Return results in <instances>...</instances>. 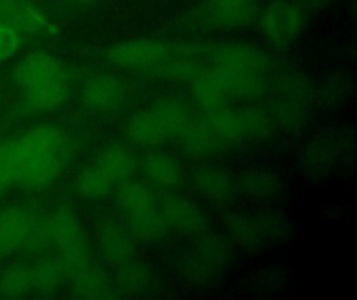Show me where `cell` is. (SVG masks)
Segmentation results:
<instances>
[{
	"mask_svg": "<svg viewBox=\"0 0 357 300\" xmlns=\"http://www.w3.org/2000/svg\"><path fill=\"white\" fill-rule=\"evenodd\" d=\"M266 56L249 44H226L211 52V69L226 86L230 98L253 96L266 84Z\"/></svg>",
	"mask_w": 357,
	"mask_h": 300,
	"instance_id": "6da1fadb",
	"label": "cell"
},
{
	"mask_svg": "<svg viewBox=\"0 0 357 300\" xmlns=\"http://www.w3.org/2000/svg\"><path fill=\"white\" fill-rule=\"evenodd\" d=\"M190 121V106L180 98H161L138 111L126 125L128 138L138 146H161L184 129Z\"/></svg>",
	"mask_w": 357,
	"mask_h": 300,
	"instance_id": "7a4b0ae2",
	"label": "cell"
},
{
	"mask_svg": "<svg viewBox=\"0 0 357 300\" xmlns=\"http://www.w3.org/2000/svg\"><path fill=\"white\" fill-rule=\"evenodd\" d=\"M305 25V10L297 0H272L259 15L264 38L274 46H289Z\"/></svg>",
	"mask_w": 357,
	"mask_h": 300,
	"instance_id": "3957f363",
	"label": "cell"
},
{
	"mask_svg": "<svg viewBox=\"0 0 357 300\" xmlns=\"http://www.w3.org/2000/svg\"><path fill=\"white\" fill-rule=\"evenodd\" d=\"M169 54L172 46L159 40H130L107 52L113 65L128 71H163Z\"/></svg>",
	"mask_w": 357,
	"mask_h": 300,
	"instance_id": "277c9868",
	"label": "cell"
},
{
	"mask_svg": "<svg viewBox=\"0 0 357 300\" xmlns=\"http://www.w3.org/2000/svg\"><path fill=\"white\" fill-rule=\"evenodd\" d=\"M15 152V163L33 161V159H56L65 161L67 157V140L61 129L50 125H40L27 129L21 138L10 142Z\"/></svg>",
	"mask_w": 357,
	"mask_h": 300,
	"instance_id": "5b68a950",
	"label": "cell"
},
{
	"mask_svg": "<svg viewBox=\"0 0 357 300\" xmlns=\"http://www.w3.org/2000/svg\"><path fill=\"white\" fill-rule=\"evenodd\" d=\"M126 100V86L111 73H96L82 86V102L94 113H111Z\"/></svg>",
	"mask_w": 357,
	"mask_h": 300,
	"instance_id": "8992f818",
	"label": "cell"
},
{
	"mask_svg": "<svg viewBox=\"0 0 357 300\" xmlns=\"http://www.w3.org/2000/svg\"><path fill=\"white\" fill-rule=\"evenodd\" d=\"M0 23L13 27L19 33L40 35L52 29L50 17L31 0H0Z\"/></svg>",
	"mask_w": 357,
	"mask_h": 300,
	"instance_id": "52a82bcc",
	"label": "cell"
},
{
	"mask_svg": "<svg viewBox=\"0 0 357 300\" xmlns=\"http://www.w3.org/2000/svg\"><path fill=\"white\" fill-rule=\"evenodd\" d=\"M230 255V246L220 236H205L197 242V246L188 253V261L184 263L188 278L207 280L215 269L224 267L226 257Z\"/></svg>",
	"mask_w": 357,
	"mask_h": 300,
	"instance_id": "ba28073f",
	"label": "cell"
},
{
	"mask_svg": "<svg viewBox=\"0 0 357 300\" xmlns=\"http://www.w3.org/2000/svg\"><path fill=\"white\" fill-rule=\"evenodd\" d=\"M159 209L165 219L167 232H172V234L192 236V234L203 232V228H205V217H203L201 209L184 198L169 196L159 205Z\"/></svg>",
	"mask_w": 357,
	"mask_h": 300,
	"instance_id": "9c48e42d",
	"label": "cell"
},
{
	"mask_svg": "<svg viewBox=\"0 0 357 300\" xmlns=\"http://www.w3.org/2000/svg\"><path fill=\"white\" fill-rule=\"evenodd\" d=\"M33 221L36 215L27 207H8L0 211V257L21 251Z\"/></svg>",
	"mask_w": 357,
	"mask_h": 300,
	"instance_id": "30bf717a",
	"label": "cell"
},
{
	"mask_svg": "<svg viewBox=\"0 0 357 300\" xmlns=\"http://www.w3.org/2000/svg\"><path fill=\"white\" fill-rule=\"evenodd\" d=\"M50 77H65V67L56 56L48 52H31L23 56L13 69V81L21 90Z\"/></svg>",
	"mask_w": 357,
	"mask_h": 300,
	"instance_id": "8fae6325",
	"label": "cell"
},
{
	"mask_svg": "<svg viewBox=\"0 0 357 300\" xmlns=\"http://www.w3.org/2000/svg\"><path fill=\"white\" fill-rule=\"evenodd\" d=\"M140 169H142L144 177L151 182V186H157L163 190H176L184 180L180 161L161 150H153V152L144 155Z\"/></svg>",
	"mask_w": 357,
	"mask_h": 300,
	"instance_id": "7c38bea8",
	"label": "cell"
},
{
	"mask_svg": "<svg viewBox=\"0 0 357 300\" xmlns=\"http://www.w3.org/2000/svg\"><path fill=\"white\" fill-rule=\"evenodd\" d=\"M178 144H180L182 155H186L188 159H205L220 148V142L213 136L205 117H199V119L190 117V121L178 134Z\"/></svg>",
	"mask_w": 357,
	"mask_h": 300,
	"instance_id": "4fadbf2b",
	"label": "cell"
},
{
	"mask_svg": "<svg viewBox=\"0 0 357 300\" xmlns=\"http://www.w3.org/2000/svg\"><path fill=\"white\" fill-rule=\"evenodd\" d=\"M42 226H44V232H46L50 248H63L67 244L84 240L79 219L67 207L54 209L46 219H42Z\"/></svg>",
	"mask_w": 357,
	"mask_h": 300,
	"instance_id": "5bb4252c",
	"label": "cell"
},
{
	"mask_svg": "<svg viewBox=\"0 0 357 300\" xmlns=\"http://www.w3.org/2000/svg\"><path fill=\"white\" fill-rule=\"evenodd\" d=\"M195 186L199 194L211 205H226L236 194V182L228 171L215 167H203L195 173Z\"/></svg>",
	"mask_w": 357,
	"mask_h": 300,
	"instance_id": "9a60e30c",
	"label": "cell"
},
{
	"mask_svg": "<svg viewBox=\"0 0 357 300\" xmlns=\"http://www.w3.org/2000/svg\"><path fill=\"white\" fill-rule=\"evenodd\" d=\"M257 0H207L205 19L215 27H238L251 19Z\"/></svg>",
	"mask_w": 357,
	"mask_h": 300,
	"instance_id": "2e32d148",
	"label": "cell"
},
{
	"mask_svg": "<svg viewBox=\"0 0 357 300\" xmlns=\"http://www.w3.org/2000/svg\"><path fill=\"white\" fill-rule=\"evenodd\" d=\"M98 251L109 263L121 265L134 257V236L119 223H107L98 230Z\"/></svg>",
	"mask_w": 357,
	"mask_h": 300,
	"instance_id": "e0dca14e",
	"label": "cell"
},
{
	"mask_svg": "<svg viewBox=\"0 0 357 300\" xmlns=\"http://www.w3.org/2000/svg\"><path fill=\"white\" fill-rule=\"evenodd\" d=\"M94 163L105 171V175L111 180L113 186H119V184L132 180L138 169L134 155L121 144H111V146L102 148Z\"/></svg>",
	"mask_w": 357,
	"mask_h": 300,
	"instance_id": "ac0fdd59",
	"label": "cell"
},
{
	"mask_svg": "<svg viewBox=\"0 0 357 300\" xmlns=\"http://www.w3.org/2000/svg\"><path fill=\"white\" fill-rule=\"evenodd\" d=\"M126 228L130 230V234L134 238H140L146 242H157L165 234H169L157 203L142 207V209H136L132 213H126Z\"/></svg>",
	"mask_w": 357,
	"mask_h": 300,
	"instance_id": "d6986e66",
	"label": "cell"
},
{
	"mask_svg": "<svg viewBox=\"0 0 357 300\" xmlns=\"http://www.w3.org/2000/svg\"><path fill=\"white\" fill-rule=\"evenodd\" d=\"M23 94H25V104L31 111H40V113L52 111V109L61 106L67 96L65 77H50V79L31 84L23 90Z\"/></svg>",
	"mask_w": 357,
	"mask_h": 300,
	"instance_id": "ffe728a7",
	"label": "cell"
},
{
	"mask_svg": "<svg viewBox=\"0 0 357 300\" xmlns=\"http://www.w3.org/2000/svg\"><path fill=\"white\" fill-rule=\"evenodd\" d=\"M192 96L203 111L222 109L230 100V94L226 90L224 81L211 69H205L203 73H199L192 79Z\"/></svg>",
	"mask_w": 357,
	"mask_h": 300,
	"instance_id": "44dd1931",
	"label": "cell"
},
{
	"mask_svg": "<svg viewBox=\"0 0 357 300\" xmlns=\"http://www.w3.org/2000/svg\"><path fill=\"white\" fill-rule=\"evenodd\" d=\"M31 282H33V292H52L56 290L65 276V269L56 257V253H48V255H40L31 265Z\"/></svg>",
	"mask_w": 357,
	"mask_h": 300,
	"instance_id": "7402d4cb",
	"label": "cell"
},
{
	"mask_svg": "<svg viewBox=\"0 0 357 300\" xmlns=\"http://www.w3.org/2000/svg\"><path fill=\"white\" fill-rule=\"evenodd\" d=\"M228 230L232 234V238L245 246V248H259L268 236V228L261 219L253 217V215H236L230 223H228Z\"/></svg>",
	"mask_w": 357,
	"mask_h": 300,
	"instance_id": "603a6c76",
	"label": "cell"
},
{
	"mask_svg": "<svg viewBox=\"0 0 357 300\" xmlns=\"http://www.w3.org/2000/svg\"><path fill=\"white\" fill-rule=\"evenodd\" d=\"M111 188H113L111 180L105 175V171L96 163L86 165L75 177V190L86 200H98V198L107 196L111 192Z\"/></svg>",
	"mask_w": 357,
	"mask_h": 300,
	"instance_id": "cb8c5ba5",
	"label": "cell"
},
{
	"mask_svg": "<svg viewBox=\"0 0 357 300\" xmlns=\"http://www.w3.org/2000/svg\"><path fill=\"white\" fill-rule=\"evenodd\" d=\"M31 292H33V282H31L29 265L15 263L0 274V297L21 299Z\"/></svg>",
	"mask_w": 357,
	"mask_h": 300,
	"instance_id": "d4e9b609",
	"label": "cell"
},
{
	"mask_svg": "<svg viewBox=\"0 0 357 300\" xmlns=\"http://www.w3.org/2000/svg\"><path fill=\"white\" fill-rule=\"evenodd\" d=\"M157 203L155 198V192L149 184L144 182H136V180H128L123 184H119V190H117V207L123 211V213H132L136 209H142V207H149Z\"/></svg>",
	"mask_w": 357,
	"mask_h": 300,
	"instance_id": "484cf974",
	"label": "cell"
},
{
	"mask_svg": "<svg viewBox=\"0 0 357 300\" xmlns=\"http://www.w3.org/2000/svg\"><path fill=\"white\" fill-rule=\"evenodd\" d=\"M71 280H73V294L75 297L105 299L109 294V280L105 278L102 271H98L90 265L84 271H79L77 276H73Z\"/></svg>",
	"mask_w": 357,
	"mask_h": 300,
	"instance_id": "4316f807",
	"label": "cell"
},
{
	"mask_svg": "<svg viewBox=\"0 0 357 300\" xmlns=\"http://www.w3.org/2000/svg\"><path fill=\"white\" fill-rule=\"evenodd\" d=\"M56 257H59L67 278L77 276L79 271H84L90 265V253H88V246H86V240H77L73 244L56 248Z\"/></svg>",
	"mask_w": 357,
	"mask_h": 300,
	"instance_id": "83f0119b",
	"label": "cell"
},
{
	"mask_svg": "<svg viewBox=\"0 0 357 300\" xmlns=\"http://www.w3.org/2000/svg\"><path fill=\"white\" fill-rule=\"evenodd\" d=\"M117 286L126 292H140L149 286L151 282V274L146 269V265L142 263H134L132 259L117 265Z\"/></svg>",
	"mask_w": 357,
	"mask_h": 300,
	"instance_id": "f1b7e54d",
	"label": "cell"
},
{
	"mask_svg": "<svg viewBox=\"0 0 357 300\" xmlns=\"http://www.w3.org/2000/svg\"><path fill=\"white\" fill-rule=\"evenodd\" d=\"M274 188H276V182L264 171H247L243 180L236 182V190L238 192L243 190L245 194L253 198H266L274 192Z\"/></svg>",
	"mask_w": 357,
	"mask_h": 300,
	"instance_id": "f546056e",
	"label": "cell"
},
{
	"mask_svg": "<svg viewBox=\"0 0 357 300\" xmlns=\"http://www.w3.org/2000/svg\"><path fill=\"white\" fill-rule=\"evenodd\" d=\"M17 184V163L10 142L0 144V192H6Z\"/></svg>",
	"mask_w": 357,
	"mask_h": 300,
	"instance_id": "4dcf8cb0",
	"label": "cell"
},
{
	"mask_svg": "<svg viewBox=\"0 0 357 300\" xmlns=\"http://www.w3.org/2000/svg\"><path fill=\"white\" fill-rule=\"evenodd\" d=\"M19 44H21L19 31H15L13 27L0 23V63L10 58L19 50Z\"/></svg>",
	"mask_w": 357,
	"mask_h": 300,
	"instance_id": "1f68e13d",
	"label": "cell"
},
{
	"mask_svg": "<svg viewBox=\"0 0 357 300\" xmlns=\"http://www.w3.org/2000/svg\"><path fill=\"white\" fill-rule=\"evenodd\" d=\"M77 2H92V0H77Z\"/></svg>",
	"mask_w": 357,
	"mask_h": 300,
	"instance_id": "d6a6232c",
	"label": "cell"
}]
</instances>
